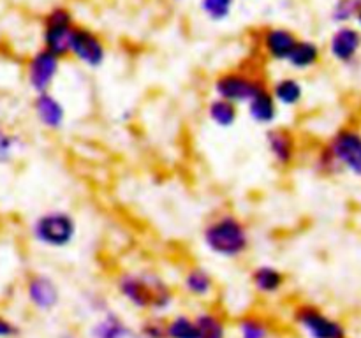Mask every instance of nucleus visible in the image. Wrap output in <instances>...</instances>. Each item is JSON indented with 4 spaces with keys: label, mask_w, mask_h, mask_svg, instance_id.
Wrapping results in <instances>:
<instances>
[{
    "label": "nucleus",
    "mask_w": 361,
    "mask_h": 338,
    "mask_svg": "<svg viewBox=\"0 0 361 338\" xmlns=\"http://www.w3.org/2000/svg\"><path fill=\"white\" fill-rule=\"evenodd\" d=\"M116 296L145 315H166L178 299L175 285L155 268H127L113 277Z\"/></svg>",
    "instance_id": "f257e3e1"
},
{
    "label": "nucleus",
    "mask_w": 361,
    "mask_h": 338,
    "mask_svg": "<svg viewBox=\"0 0 361 338\" xmlns=\"http://www.w3.org/2000/svg\"><path fill=\"white\" fill-rule=\"evenodd\" d=\"M204 250L217 259L238 261L252 246V232L240 215L222 210L208 217L201 227Z\"/></svg>",
    "instance_id": "f03ea898"
},
{
    "label": "nucleus",
    "mask_w": 361,
    "mask_h": 338,
    "mask_svg": "<svg viewBox=\"0 0 361 338\" xmlns=\"http://www.w3.org/2000/svg\"><path fill=\"white\" fill-rule=\"evenodd\" d=\"M80 224L67 208H48L28 224V236L35 245L48 250H66L76 242Z\"/></svg>",
    "instance_id": "7ed1b4c3"
},
{
    "label": "nucleus",
    "mask_w": 361,
    "mask_h": 338,
    "mask_svg": "<svg viewBox=\"0 0 361 338\" xmlns=\"http://www.w3.org/2000/svg\"><path fill=\"white\" fill-rule=\"evenodd\" d=\"M289 323L305 338H349L344 320L312 301H296L289 308Z\"/></svg>",
    "instance_id": "20e7f679"
},
{
    "label": "nucleus",
    "mask_w": 361,
    "mask_h": 338,
    "mask_svg": "<svg viewBox=\"0 0 361 338\" xmlns=\"http://www.w3.org/2000/svg\"><path fill=\"white\" fill-rule=\"evenodd\" d=\"M268 87L263 74L250 69H229L217 74L212 81L214 97L226 99L236 106H245L259 90Z\"/></svg>",
    "instance_id": "39448f33"
},
{
    "label": "nucleus",
    "mask_w": 361,
    "mask_h": 338,
    "mask_svg": "<svg viewBox=\"0 0 361 338\" xmlns=\"http://www.w3.org/2000/svg\"><path fill=\"white\" fill-rule=\"evenodd\" d=\"M76 25L73 11L67 6H55L46 11L41 23L42 48L48 49L59 58H67L71 37H73Z\"/></svg>",
    "instance_id": "423d86ee"
},
{
    "label": "nucleus",
    "mask_w": 361,
    "mask_h": 338,
    "mask_svg": "<svg viewBox=\"0 0 361 338\" xmlns=\"http://www.w3.org/2000/svg\"><path fill=\"white\" fill-rule=\"evenodd\" d=\"M342 173L361 178V130L356 127H341L324 143Z\"/></svg>",
    "instance_id": "0eeeda50"
},
{
    "label": "nucleus",
    "mask_w": 361,
    "mask_h": 338,
    "mask_svg": "<svg viewBox=\"0 0 361 338\" xmlns=\"http://www.w3.org/2000/svg\"><path fill=\"white\" fill-rule=\"evenodd\" d=\"M23 298L34 312L53 313L62 303V289L59 282L48 273L34 271L23 282Z\"/></svg>",
    "instance_id": "6e6552de"
},
{
    "label": "nucleus",
    "mask_w": 361,
    "mask_h": 338,
    "mask_svg": "<svg viewBox=\"0 0 361 338\" xmlns=\"http://www.w3.org/2000/svg\"><path fill=\"white\" fill-rule=\"evenodd\" d=\"M69 56L87 69L95 70L106 63L108 46H106V41L101 37V34L95 32L94 28L76 25L73 37H71Z\"/></svg>",
    "instance_id": "1a4fd4ad"
},
{
    "label": "nucleus",
    "mask_w": 361,
    "mask_h": 338,
    "mask_svg": "<svg viewBox=\"0 0 361 338\" xmlns=\"http://www.w3.org/2000/svg\"><path fill=\"white\" fill-rule=\"evenodd\" d=\"M62 67V58L49 53L48 49L39 48L32 53L25 63V81L34 94L51 92L56 83Z\"/></svg>",
    "instance_id": "9d476101"
},
{
    "label": "nucleus",
    "mask_w": 361,
    "mask_h": 338,
    "mask_svg": "<svg viewBox=\"0 0 361 338\" xmlns=\"http://www.w3.org/2000/svg\"><path fill=\"white\" fill-rule=\"evenodd\" d=\"M264 146L271 162L282 171H288L300 157V139L289 127H268L264 132Z\"/></svg>",
    "instance_id": "9b49d317"
},
{
    "label": "nucleus",
    "mask_w": 361,
    "mask_h": 338,
    "mask_svg": "<svg viewBox=\"0 0 361 338\" xmlns=\"http://www.w3.org/2000/svg\"><path fill=\"white\" fill-rule=\"evenodd\" d=\"M298 39L296 32H293L291 28L282 27V25H271V27L261 28L257 34V44L268 60L286 63Z\"/></svg>",
    "instance_id": "f8f14e48"
},
{
    "label": "nucleus",
    "mask_w": 361,
    "mask_h": 338,
    "mask_svg": "<svg viewBox=\"0 0 361 338\" xmlns=\"http://www.w3.org/2000/svg\"><path fill=\"white\" fill-rule=\"evenodd\" d=\"M32 115L35 122L48 132H60L67 123V108L59 95L53 92L34 94L32 99Z\"/></svg>",
    "instance_id": "ddd939ff"
},
{
    "label": "nucleus",
    "mask_w": 361,
    "mask_h": 338,
    "mask_svg": "<svg viewBox=\"0 0 361 338\" xmlns=\"http://www.w3.org/2000/svg\"><path fill=\"white\" fill-rule=\"evenodd\" d=\"M180 291L194 301H210L217 292V280L207 266L192 263L182 271Z\"/></svg>",
    "instance_id": "4468645a"
},
{
    "label": "nucleus",
    "mask_w": 361,
    "mask_h": 338,
    "mask_svg": "<svg viewBox=\"0 0 361 338\" xmlns=\"http://www.w3.org/2000/svg\"><path fill=\"white\" fill-rule=\"evenodd\" d=\"M249 284L261 298H277L288 285V275L277 264L261 263L250 270Z\"/></svg>",
    "instance_id": "2eb2a0df"
},
{
    "label": "nucleus",
    "mask_w": 361,
    "mask_h": 338,
    "mask_svg": "<svg viewBox=\"0 0 361 338\" xmlns=\"http://www.w3.org/2000/svg\"><path fill=\"white\" fill-rule=\"evenodd\" d=\"M235 338H275L279 337V324L264 312L250 310L231 323Z\"/></svg>",
    "instance_id": "dca6fc26"
},
{
    "label": "nucleus",
    "mask_w": 361,
    "mask_h": 338,
    "mask_svg": "<svg viewBox=\"0 0 361 338\" xmlns=\"http://www.w3.org/2000/svg\"><path fill=\"white\" fill-rule=\"evenodd\" d=\"M361 49V32L353 25H341L328 39V53L338 63L355 62Z\"/></svg>",
    "instance_id": "f3484780"
},
{
    "label": "nucleus",
    "mask_w": 361,
    "mask_h": 338,
    "mask_svg": "<svg viewBox=\"0 0 361 338\" xmlns=\"http://www.w3.org/2000/svg\"><path fill=\"white\" fill-rule=\"evenodd\" d=\"M88 338H136V330L115 310L95 315L88 326Z\"/></svg>",
    "instance_id": "a211bd4d"
},
{
    "label": "nucleus",
    "mask_w": 361,
    "mask_h": 338,
    "mask_svg": "<svg viewBox=\"0 0 361 338\" xmlns=\"http://www.w3.org/2000/svg\"><path fill=\"white\" fill-rule=\"evenodd\" d=\"M194 320L200 338H231V320L221 308L204 306L194 313Z\"/></svg>",
    "instance_id": "6ab92c4d"
},
{
    "label": "nucleus",
    "mask_w": 361,
    "mask_h": 338,
    "mask_svg": "<svg viewBox=\"0 0 361 338\" xmlns=\"http://www.w3.org/2000/svg\"><path fill=\"white\" fill-rule=\"evenodd\" d=\"M245 113L250 122L261 127H274L281 116V106L271 97L270 90L263 88L245 104Z\"/></svg>",
    "instance_id": "aec40b11"
},
{
    "label": "nucleus",
    "mask_w": 361,
    "mask_h": 338,
    "mask_svg": "<svg viewBox=\"0 0 361 338\" xmlns=\"http://www.w3.org/2000/svg\"><path fill=\"white\" fill-rule=\"evenodd\" d=\"M271 97L281 108L295 109L305 99V87L296 76H281L268 84Z\"/></svg>",
    "instance_id": "412c9836"
},
{
    "label": "nucleus",
    "mask_w": 361,
    "mask_h": 338,
    "mask_svg": "<svg viewBox=\"0 0 361 338\" xmlns=\"http://www.w3.org/2000/svg\"><path fill=\"white\" fill-rule=\"evenodd\" d=\"M321 58H323V49H321V46L316 41H312V39H298L295 48L289 53L286 63L293 70L305 73V70H310L319 65Z\"/></svg>",
    "instance_id": "4be33fe9"
},
{
    "label": "nucleus",
    "mask_w": 361,
    "mask_h": 338,
    "mask_svg": "<svg viewBox=\"0 0 361 338\" xmlns=\"http://www.w3.org/2000/svg\"><path fill=\"white\" fill-rule=\"evenodd\" d=\"M204 115H207L208 122L214 127L222 130H229L240 120V106L233 104V102L226 101V99L214 97L207 102Z\"/></svg>",
    "instance_id": "5701e85b"
},
{
    "label": "nucleus",
    "mask_w": 361,
    "mask_h": 338,
    "mask_svg": "<svg viewBox=\"0 0 361 338\" xmlns=\"http://www.w3.org/2000/svg\"><path fill=\"white\" fill-rule=\"evenodd\" d=\"M27 150V139L14 129L0 125V168L13 165Z\"/></svg>",
    "instance_id": "b1692460"
},
{
    "label": "nucleus",
    "mask_w": 361,
    "mask_h": 338,
    "mask_svg": "<svg viewBox=\"0 0 361 338\" xmlns=\"http://www.w3.org/2000/svg\"><path fill=\"white\" fill-rule=\"evenodd\" d=\"M166 338H200L192 313L175 312L166 315Z\"/></svg>",
    "instance_id": "393cba45"
},
{
    "label": "nucleus",
    "mask_w": 361,
    "mask_h": 338,
    "mask_svg": "<svg viewBox=\"0 0 361 338\" xmlns=\"http://www.w3.org/2000/svg\"><path fill=\"white\" fill-rule=\"evenodd\" d=\"M235 4L236 0H200V11L207 20L222 23L231 18Z\"/></svg>",
    "instance_id": "a878e982"
},
{
    "label": "nucleus",
    "mask_w": 361,
    "mask_h": 338,
    "mask_svg": "<svg viewBox=\"0 0 361 338\" xmlns=\"http://www.w3.org/2000/svg\"><path fill=\"white\" fill-rule=\"evenodd\" d=\"M361 7V0H335L334 7L330 11V20L337 27L341 25H351V21L356 20Z\"/></svg>",
    "instance_id": "bb28decb"
},
{
    "label": "nucleus",
    "mask_w": 361,
    "mask_h": 338,
    "mask_svg": "<svg viewBox=\"0 0 361 338\" xmlns=\"http://www.w3.org/2000/svg\"><path fill=\"white\" fill-rule=\"evenodd\" d=\"M312 169L316 175L324 176V178H334V176L342 175L341 168H338V164L335 162V158L331 157V154L328 151V148L324 144L314 154Z\"/></svg>",
    "instance_id": "cd10ccee"
},
{
    "label": "nucleus",
    "mask_w": 361,
    "mask_h": 338,
    "mask_svg": "<svg viewBox=\"0 0 361 338\" xmlns=\"http://www.w3.org/2000/svg\"><path fill=\"white\" fill-rule=\"evenodd\" d=\"M134 330L136 338H166V315H145Z\"/></svg>",
    "instance_id": "c85d7f7f"
},
{
    "label": "nucleus",
    "mask_w": 361,
    "mask_h": 338,
    "mask_svg": "<svg viewBox=\"0 0 361 338\" xmlns=\"http://www.w3.org/2000/svg\"><path fill=\"white\" fill-rule=\"evenodd\" d=\"M81 299H83V303H85V306L88 308V312L94 313V315H101L102 312L109 310L106 296H102L101 292H97V291L87 292L85 296H81Z\"/></svg>",
    "instance_id": "c756f323"
},
{
    "label": "nucleus",
    "mask_w": 361,
    "mask_h": 338,
    "mask_svg": "<svg viewBox=\"0 0 361 338\" xmlns=\"http://www.w3.org/2000/svg\"><path fill=\"white\" fill-rule=\"evenodd\" d=\"M21 326L14 319L0 312V338H20Z\"/></svg>",
    "instance_id": "7c9ffc66"
},
{
    "label": "nucleus",
    "mask_w": 361,
    "mask_h": 338,
    "mask_svg": "<svg viewBox=\"0 0 361 338\" xmlns=\"http://www.w3.org/2000/svg\"><path fill=\"white\" fill-rule=\"evenodd\" d=\"M55 338H81V337L76 330H73V327H63V330H60L59 333H56Z\"/></svg>",
    "instance_id": "2f4dec72"
},
{
    "label": "nucleus",
    "mask_w": 361,
    "mask_h": 338,
    "mask_svg": "<svg viewBox=\"0 0 361 338\" xmlns=\"http://www.w3.org/2000/svg\"><path fill=\"white\" fill-rule=\"evenodd\" d=\"M356 23H358V30L361 32V7H360V11H358V14H356Z\"/></svg>",
    "instance_id": "473e14b6"
},
{
    "label": "nucleus",
    "mask_w": 361,
    "mask_h": 338,
    "mask_svg": "<svg viewBox=\"0 0 361 338\" xmlns=\"http://www.w3.org/2000/svg\"><path fill=\"white\" fill-rule=\"evenodd\" d=\"M171 2H173V4H182L183 0H171Z\"/></svg>",
    "instance_id": "72a5a7b5"
},
{
    "label": "nucleus",
    "mask_w": 361,
    "mask_h": 338,
    "mask_svg": "<svg viewBox=\"0 0 361 338\" xmlns=\"http://www.w3.org/2000/svg\"><path fill=\"white\" fill-rule=\"evenodd\" d=\"M275 338H282V337H275Z\"/></svg>",
    "instance_id": "f704fd0d"
},
{
    "label": "nucleus",
    "mask_w": 361,
    "mask_h": 338,
    "mask_svg": "<svg viewBox=\"0 0 361 338\" xmlns=\"http://www.w3.org/2000/svg\"><path fill=\"white\" fill-rule=\"evenodd\" d=\"M231 338H235V337H231Z\"/></svg>",
    "instance_id": "c9c22d12"
}]
</instances>
